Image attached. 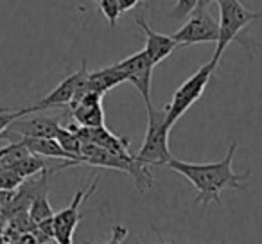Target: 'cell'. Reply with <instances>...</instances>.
I'll use <instances>...</instances> for the list:
<instances>
[{
    "mask_svg": "<svg viewBox=\"0 0 262 244\" xmlns=\"http://www.w3.org/2000/svg\"><path fill=\"white\" fill-rule=\"evenodd\" d=\"M239 147L237 142H232L226 151L225 158L214 164H190L178 158H172L167 164L169 169L182 174L190 182V185L198 190V196L194 197V205L208 203H221V192L226 189L230 190H244V182L251 178V171H244L243 174H235L232 169L235 151Z\"/></svg>",
    "mask_w": 262,
    "mask_h": 244,
    "instance_id": "cell-1",
    "label": "cell"
},
{
    "mask_svg": "<svg viewBox=\"0 0 262 244\" xmlns=\"http://www.w3.org/2000/svg\"><path fill=\"white\" fill-rule=\"evenodd\" d=\"M147 109V131L139 153L135 154L137 162L142 165H167L172 160L169 149V131L172 126L167 122V106L157 109L149 106Z\"/></svg>",
    "mask_w": 262,
    "mask_h": 244,
    "instance_id": "cell-2",
    "label": "cell"
},
{
    "mask_svg": "<svg viewBox=\"0 0 262 244\" xmlns=\"http://www.w3.org/2000/svg\"><path fill=\"white\" fill-rule=\"evenodd\" d=\"M262 18L260 13H251L241 4L239 0H221L219 2V40L217 47H215L214 58L210 61H214L215 65H219L223 54H225L226 47L232 43L233 40L243 43L246 49H250V43L246 40L239 36V33L248 27L251 22Z\"/></svg>",
    "mask_w": 262,
    "mask_h": 244,
    "instance_id": "cell-3",
    "label": "cell"
},
{
    "mask_svg": "<svg viewBox=\"0 0 262 244\" xmlns=\"http://www.w3.org/2000/svg\"><path fill=\"white\" fill-rule=\"evenodd\" d=\"M217 65L214 61H208L207 65H203L196 74L189 77L187 81H183L182 86H178V90L174 92L171 102L167 104V122L171 126H174L178 122V119H182L183 113L203 95V92L207 90L208 81H210L212 74L215 72Z\"/></svg>",
    "mask_w": 262,
    "mask_h": 244,
    "instance_id": "cell-4",
    "label": "cell"
},
{
    "mask_svg": "<svg viewBox=\"0 0 262 244\" xmlns=\"http://www.w3.org/2000/svg\"><path fill=\"white\" fill-rule=\"evenodd\" d=\"M190 18L180 31L172 33L171 36L178 41L180 49L196 43H217L219 40V24L212 18L207 9H194Z\"/></svg>",
    "mask_w": 262,
    "mask_h": 244,
    "instance_id": "cell-5",
    "label": "cell"
},
{
    "mask_svg": "<svg viewBox=\"0 0 262 244\" xmlns=\"http://www.w3.org/2000/svg\"><path fill=\"white\" fill-rule=\"evenodd\" d=\"M99 183V178H95L86 189H81L76 192L72 203L67 208L59 210L58 214H54L52 223H54V240L56 244H74V232H76L77 225L83 219L81 214V205L88 196L95 192V187Z\"/></svg>",
    "mask_w": 262,
    "mask_h": 244,
    "instance_id": "cell-6",
    "label": "cell"
},
{
    "mask_svg": "<svg viewBox=\"0 0 262 244\" xmlns=\"http://www.w3.org/2000/svg\"><path fill=\"white\" fill-rule=\"evenodd\" d=\"M117 66L124 72L126 81H129L139 90L140 97L144 99L146 108L153 106L151 104V76H153L155 65L149 56H147V52L142 49V51L135 52V54L127 56L126 59L119 61Z\"/></svg>",
    "mask_w": 262,
    "mask_h": 244,
    "instance_id": "cell-7",
    "label": "cell"
},
{
    "mask_svg": "<svg viewBox=\"0 0 262 244\" xmlns=\"http://www.w3.org/2000/svg\"><path fill=\"white\" fill-rule=\"evenodd\" d=\"M88 76V66H86V59H83L79 70H76L74 74L67 76L58 86L52 92H49L43 99H40L38 102H34L33 106H27L29 113H38L43 112L49 108H61V106H69L72 102V99L76 97L77 90L81 88V84L86 81Z\"/></svg>",
    "mask_w": 262,
    "mask_h": 244,
    "instance_id": "cell-8",
    "label": "cell"
},
{
    "mask_svg": "<svg viewBox=\"0 0 262 244\" xmlns=\"http://www.w3.org/2000/svg\"><path fill=\"white\" fill-rule=\"evenodd\" d=\"M69 106L77 126H83V128H99V126H104L102 94L88 90L77 101H74Z\"/></svg>",
    "mask_w": 262,
    "mask_h": 244,
    "instance_id": "cell-9",
    "label": "cell"
},
{
    "mask_svg": "<svg viewBox=\"0 0 262 244\" xmlns=\"http://www.w3.org/2000/svg\"><path fill=\"white\" fill-rule=\"evenodd\" d=\"M61 128L58 117L36 115L24 119L18 117L9 124V128L2 133V137L20 135V137H40V139H56V133Z\"/></svg>",
    "mask_w": 262,
    "mask_h": 244,
    "instance_id": "cell-10",
    "label": "cell"
},
{
    "mask_svg": "<svg viewBox=\"0 0 262 244\" xmlns=\"http://www.w3.org/2000/svg\"><path fill=\"white\" fill-rule=\"evenodd\" d=\"M135 24L144 31V34H146V47H144V51L147 52V56L151 58L155 66L164 61V59H167L176 49H180L178 41H176L171 34L157 33V31L151 29L142 18H137Z\"/></svg>",
    "mask_w": 262,
    "mask_h": 244,
    "instance_id": "cell-11",
    "label": "cell"
},
{
    "mask_svg": "<svg viewBox=\"0 0 262 244\" xmlns=\"http://www.w3.org/2000/svg\"><path fill=\"white\" fill-rule=\"evenodd\" d=\"M120 83H126V76H124V72L115 63V65H110V66H106V69L88 72L86 90L97 92V94L104 95L106 92L113 90V88L119 86Z\"/></svg>",
    "mask_w": 262,
    "mask_h": 244,
    "instance_id": "cell-12",
    "label": "cell"
},
{
    "mask_svg": "<svg viewBox=\"0 0 262 244\" xmlns=\"http://www.w3.org/2000/svg\"><path fill=\"white\" fill-rule=\"evenodd\" d=\"M20 142L29 149V153L38 154V157H47V158H58V160H67L72 162L74 165L76 160H74L72 154H69L56 139H40V137H22Z\"/></svg>",
    "mask_w": 262,
    "mask_h": 244,
    "instance_id": "cell-13",
    "label": "cell"
},
{
    "mask_svg": "<svg viewBox=\"0 0 262 244\" xmlns=\"http://www.w3.org/2000/svg\"><path fill=\"white\" fill-rule=\"evenodd\" d=\"M27 214H29L31 221H33L34 225H36V223H40V221H45V219L52 217V215L56 214V212L52 210L51 203H49L47 189L41 190V192H38L36 196L33 197L29 208H27Z\"/></svg>",
    "mask_w": 262,
    "mask_h": 244,
    "instance_id": "cell-14",
    "label": "cell"
},
{
    "mask_svg": "<svg viewBox=\"0 0 262 244\" xmlns=\"http://www.w3.org/2000/svg\"><path fill=\"white\" fill-rule=\"evenodd\" d=\"M9 167L15 169V171L18 172L24 180H26V178H31V176L38 174V172L45 171V169H47V164H45V160L41 157L31 153V154H27L26 158H22V160H18L13 165H9Z\"/></svg>",
    "mask_w": 262,
    "mask_h": 244,
    "instance_id": "cell-15",
    "label": "cell"
},
{
    "mask_svg": "<svg viewBox=\"0 0 262 244\" xmlns=\"http://www.w3.org/2000/svg\"><path fill=\"white\" fill-rule=\"evenodd\" d=\"M56 140H58L59 146H61L67 153L72 154L74 160H76V164L79 165V162H81V146H83V142L79 140V137H77L72 129L59 128L58 133H56Z\"/></svg>",
    "mask_w": 262,
    "mask_h": 244,
    "instance_id": "cell-16",
    "label": "cell"
},
{
    "mask_svg": "<svg viewBox=\"0 0 262 244\" xmlns=\"http://www.w3.org/2000/svg\"><path fill=\"white\" fill-rule=\"evenodd\" d=\"M24 183V178L11 167H0V189L16 190Z\"/></svg>",
    "mask_w": 262,
    "mask_h": 244,
    "instance_id": "cell-17",
    "label": "cell"
},
{
    "mask_svg": "<svg viewBox=\"0 0 262 244\" xmlns=\"http://www.w3.org/2000/svg\"><path fill=\"white\" fill-rule=\"evenodd\" d=\"M99 8H101L102 15L106 16V20H108V24L112 27L117 26V20L120 18V4L119 0H97Z\"/></svg>",
    "mask_w": 262,
    "mask_h": 244,
    "instance_id": "cell-18",
    "label": "cell"
},
{
    "mask_svg": "<svg viewBox=\"0 0 262 244\" xmlns=\"http://www.w3.org/2000/svg\"><path fill=\"white\" fill-rule=\"evenodd\" d=\"M26 115H31L29 108H20V109L0 108V137H2V133L9 128V124H11L13 120L18 119V117H26Z\"/></svg>",
    "mask_w": 262,
    "mask_h": 244,
    "instance_id": "cell-19",
    "label": "cell"
},
{
    "mask_svg": "<svg viewBox=\"0 0 262 244\" xmlns=\"http://www.w3.org/2000/svg\"><path fill=\"white\" fill-rule=\"evenodd\" d=\"M198 2L200 0H176L174 8L171 11V18H176V20H182L185 16H189L194 9L198 8Z\"/></svg>",
    "mask_w": 262,
    "mask_h": 244,
    "instance_id": "cell-20",
    "label": "cell"
},
{
    "mask_svg": "<svg viewBox=\"0 0 262 244\" xmlns=\"http://www.w3.org/2000/svg\"><path fill=\"white\" fill-rule=\"evenodd\" d=\"M127 237V228L122 225H115L112 228V237L110 240H106L104 244H124V239ZM86 244H95V242H86Z\"/></svg>",
    "mask_w": 262,
    "mask_h": 244,
    "instance_id": "cell-21",
    "label": "cell"
},
{
    "mask_svg": "<svg viewBox=\"0 0 262 244\" xmlns=\"http://www.w3.org/2000/svg\"><path fill=\"white\" fill-rule=\"evenodd\" d=\"M16 190H9V189H0V208H4L9 201L15 197Z\"/></svg>",
    "mask_w": 262,
    "mask_h": 244,
    "instance_id": "cell-22",
    "label": "cell"
},
{
    "mask_svg": "<svg viewBox=\"0 0 262 244\" xmlns=\"http://www.w3.org/2000/svg\"><path fill=\"white\" fill-rule=\"evenodd\" d=\"M142 2H146V0H119V4H120V11H122V13L131 11V9L137 8V6L142 4Z\"/></svg>",
    "mask_w": 262,
    "mask_h": 244,
    "instance_id": "cell-23",
    "label": "cell"
},
{
    "mask_svg": "<svg viewBox=\"0 0 262 244\" xmlns=\"http://www.w3.org/2000/svg\"><path fill=\"white\" fill-rule=\"evenodd\" d=\"M214 2H221V0H200L198 2V8L196 9H207V6H210V4H214Z\"/></svg>",
    "mask_w": 262,
    "mask_h": 244,
    "instance_id": "cell-24",
    "label": "cell"
},
{
    "mask_svg": "<svg viewBox=\"0 0 262 244\" xmlns=\"http://www.w3.org/2000/svg\"><path fill=\"white\" fill-rule=\"evenodd\" d=\"M2 219H4V215H2V208H0V221H2Z\"/></svg>",
    "mask_w": 262,
    "mask_h": 244,
    "instance_id": "cell-25",
    "label": "cell"
},
{
    "mask_svg": "<svg viewBox=\"0 0 262 244\" xmlns=\"http://www.w3.org/2000/svg\"><path fill=\"white\" fill-rule=\"evenodd\" d=\"M219 244H226V240H225V239H223V240H221V242H219Z\"/></svg>",
    "mask_w": 262,
    "mask_h": 244,
    "instance_id": "cell-26",
    "label": "cell"
},
{
    "mask_svg": "<svg viewBox=\"0 0 262 244\" xmlns=\"http://www.w3.org/2000/svg\"><path fill=\"white\" fill-rule=\"evenodd\" d=\"M162 244H172V242H162Z\"/></svg>",
    "mask_w": 262,
    "mask_h": 244,
    "instance_id": "cell-27",
    "label": "cell"
}]
</instances>
